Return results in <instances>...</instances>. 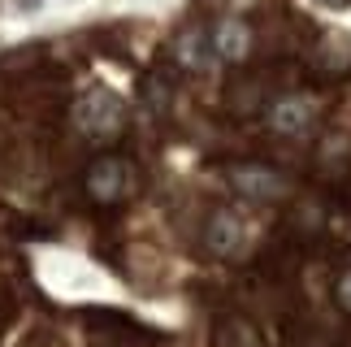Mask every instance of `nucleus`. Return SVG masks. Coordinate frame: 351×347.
<instances>
[{"mask_svg": "<svg viewBox=\"0 0 351 347\" xmlns=\"http://www.w3.org/2000/svg\"><path fill=\"white\" fill-rule=\"evenodd\" d=\"M74 117H78V130H83V135L109 139L126 126V104H121V96H113V91H91L87 100H78Z\"/></svg>", "mask_w": 351, "mask_h": 347, "instance_id": "1", "label": "nucleus"}, {"mask_svg": "<svg viewBox=\"0 0 351 347\" xmlns=\"http://www.w3.org/2000/svg\"><path fill=\"white\" fill-rule=\"evenodd\" d=\"M317 117V104L313 96H300V91H291V96H278L274 104H269V126L278 130V135H304L308 126H313Z\"/></svg>", "mask_w": 351, "mask_h": 347, "instance_id": "2", "label": "nucleus"}, {"mask_svg": "<svg viewBox=\"0 0 351 347\" xmlns=\"http://www.w3.org/2000/svg\"><path fill=\"white\" fill-rule=\"evenodd\" d=\"M230 187L247 200H282L287 195V178L269 165H234L230 169Z\"/></svg>", "mask_w": 351, "mask_h": 347, "instance_id": "3", "label": "nucleus"}, {"mask_svg": "<svg viewBox=\"0 0 351 347\" xmlns=\"http://www.w3.org/2000/svg\"><path fill=\"white\" fill-rule=\"evenodd\" d=\"M87 191L100 200V204H117L121 195L130 191V165L117 161V156H104L87 169Z\"/></svg>", "mask_w": 351, "mask_h": 347, "instance_id": "4", "label": "nucleus"}, {"mask_svg": "<svg viewBox=\"0 0 351 347\" xmlns=\"http://www.w3.org/2000/svg\"><path fill=\"white\" fill-rule=\"evenodd\" d=\"M208 39H213V57H217V61H230V65L247 61V52H252V26L239 22V18H226Z\"/></svg>", "mask_w": 351, "mask_h": 347, "instance_id": "5", "label": "nucleus"}, {"mask_svg": "<svg viewBox=\"0 0 351 347\" xmlns=\"http://www.w3.org/2000/svg\"><path fill=\"white\" fill-rule=\"evenodd\" d=\"M204 248L213 256H239L243 252V226L234 213H213L204 222Z\"/></svg>", "mask_w": 351, "mask_h": 347, "instance_id": "6", "label": "nucleus"}, {"mask_svg": "<svg viewBox=\"0 0 351 347\" xmlns=\"http://www.w3.org/2000/svg\"><path fill=\"white\" fill-rule=\"evenodd\" d=\"M178 61L186 65V70H208L213 61V39L204 31H182L178 35Z\"/></svg>", "mask_w": 351, "mask_h": 347, "instance_id": "7", "label": "nucleus"}, {"mask_svg": "<svg viewBox=\"0 0 351 347\" xmlns=\"http://www.w3.org/2000/svg\"><path fill=\"white\" fill-rule=\"evenodd\" d=\"M334 296H339V304H343V309L351 313V270L339 278V287H334Z\"/></svg>", "mask_w": 351, "mask_h": 347, "instance_id": "8", "label": "nucleus"}, {"mask_svg": "<svg viewBox=\"0 0 351 347\" xmlns=\"http://www.w3.org/2000/svg\"><path fill=\"white\" fill-rule=\"evenodd\" d=\"M313 5H321V9H343L347 0H313Z\"/></svg>", "mask_w": 351, "mask_h": 347, "instance_id": "9", "label": "nucleus"}]
</instances>
